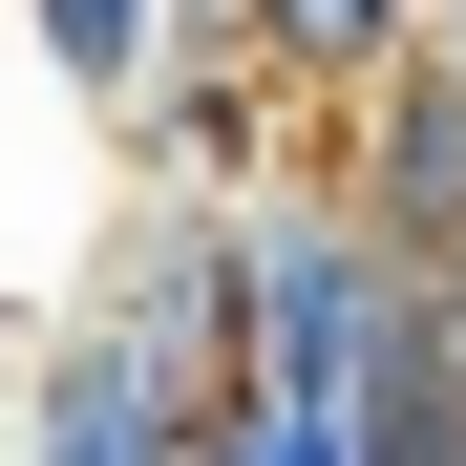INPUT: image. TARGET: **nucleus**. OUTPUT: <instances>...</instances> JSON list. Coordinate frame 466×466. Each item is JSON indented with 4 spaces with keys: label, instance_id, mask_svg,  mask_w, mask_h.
Here are the masks:
<instances>
[{
    "label": "nucleus",
    "instance_id": "nucleus-6",
    "mask_svg": "<svg viewBox=\"0 0 466 466\" xmlns=\"http://www.w3.org/2000/svg\"><path fill=\"white\" fill-rule=\"evenodd\" d=\"M191 466H360V424H339V403H276V381H233V403L191 424Z\"/></svg>",
    "mask_w": 466,
    "mask_h": 466
},
{
    "label": "nucleus",
    "instance_id": "nucleus-7",
    "mask_svg": "<svg viewBox=\"0 0 466 466\" xmlns=\"http://www.w3.org/2000/svg\"><path fill=\"white\" fill-rule=\"evenodd\" d=\"M22 381H43V339H22V297H0V424H22Z\"/></svg>",
    "mask_w": 466,
    "mask_h": 466
},
{
    "label": "nucleus",
    "instance_id": "nucleus-3",
    "mask_svg": "<svg viewBox=\"0 0 466 466\" xmlns=\"http://www.w3.org/2000/svg\"><path fill=\"white\" fill-rule=\"evenodd\" d=\"M191 424H212V403H191V381H148L106 319H64L43 381H22V466H191Z\"/></svg>",
    "mask_w": 466,
    "mask_h": 466
},
{
    "label": "nucleus",
    "instance_id": "nucleus-5",
    "mask_svg": "<svg viewBox=\"0 0 466 466\" xmlns=\"http://www.w3.org/2000/svg\"><path fill=\"white\" fill-rule=\"evenodd\" d=\"M22 43L64 64V106H106V127H127V86H148V43H170V0H22Z\"/></svg>",
    "mask_w": 466,
    "mask_h": 466
},
{
    "label": "nucleus",
    "instance_id": "nucleus-8",
    "mask_svg": "<svg viewBox=\"0 0 466 466\" xmlns=\"http://www.w3.org/2000/svg\"><path fill=\"white\" fill-rule=\"evenodd\" d=\"M424 43H445V64H466V0H424Z\"/></svg>",
    "mask_w": 466,
    "mask_h": 466
},
{
    "label": "nucleus",
    "instance_id": "nucleus-2",
    "mask_svg": "<svg viewBox=\"0 0 466 466\" xmlns=\"http://www.w3.org/2000/svg\"><path fill=\"white\" fill-rule=\"evenodd\" d=\"M339 212L381 233V276H466V64L445 43H403L339 106Z\"/></svg>",
    "mask_w": 466,
    "mask_h": 466
},
{
    "label": "nucleus",
    "instance_id": "nucleus-1",
    "mask_svg": "<svg viewBox=\"0 0 466 466\" xmlns=\"http://www.w3.org/2000/svg\"><path fill=\"white\" fill-rule=\"evenodd\" d=\"M233 297H255V381L276 403H360V339H381V233L339 212V170H276L233 191Z\"/></svg>",
    "mask_w": 466,
    "mask_h": 466
},
{
    "label": "nucleus",
    "instance_id": "nucleus-4",
    "mask_svg": "<svg viewBox=\"0 0 466 466\" xmlns=\"http://www.w3.org/2000/svg\"><path fill=\"white\" fill-rule=\"evenodd\" d=\"M233 22H255V64H276L297 106H360L381 64L424 43V0H233Z\"/></svg>",
    "mask_w": 466,
    "mask_h": 466
}]
</instances>
